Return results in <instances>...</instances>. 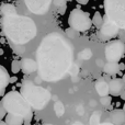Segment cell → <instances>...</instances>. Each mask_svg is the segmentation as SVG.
<instances>
[{
	"label": "cell",
	"mask_w": 125,
	"mask_h": 125,
	"mask_svg": "<svg viewBox=\"0 0 125 125\" xmlns=\"http://www.w3.org/2000/svg\"><path fill=\"white\" fill-rule=\"evenodd\" d=\"M73 59V44L61 33H50L42 40L36 51L39 76L47 82L59 81L68 73Z\"/></svg>",
	"instance_id": "1"
},
{
	"label": "cell",
	"mask_w": 125,
	"mask_h": 125,
	"mask_svg": "<svg viewBox=\"0 0 125 125\" xmlns=\"http://www.w3.org/2000/svg\"><path fill=\"white\" fill-rule=\"evenodd\" d=\"M2 32L10 43L24 45L36 36L37 29L31 18L18 13L1 17Z\"/></svg>",
	"instance_id": "2"
},
{
	"label": "cell",
	"mask_w": 125,
	"mask_h": 125,
	"mask_svg": "<svg viewBox=\"0 0 125 125\" xmlns=\"http://www.w3.org/2000/svg\"><path fill=\"white\" fill-rule=\"evenodd\" d=\"M20 93L24 98V100L30 104L32 110L37 111L44 110L52 99L50 90L43 88L41 84H35L33 80L28 77H24L22 80Z\"/></svg>",
	"instance_id": "3"
},
{
	"label": "cell",
	"mask_w": 125,
	"mask_h": 125,
	"mask_svg": "<svg viewBox=\"0 0 125 125\" xmlns=\"http://www.w3.org/2000/svg\"><path fill=\"white\" fill-rule=\"evenodd\" d=\"M1 104L7 113L21 116L23 119V125H31L33 119V110L20 92L12 90L6 93L1 99Z\"/></svg>",
	"instance_id": "4"
},
{
	"label": "cell",
	"mask_w": 125,
	"mask_h": 125,
	"mask_svg": "<svg viewBox=\"0 0 125 125\" xmlns=\"http://www.w3.org/2000/svg\"><path fill=\"white\" fill-rule=\"evenodd\" d=\"M104 11L111 22L125 30V0H104Z\"/></svg>",
	"instance_id": "5"
},
{
	"label": "cell",
	"mask_w": 125,
	"mask_h": 125,
	"mask_svg": "<svg viewBox=\"0 0 125 125\" xmlns=\"http://www.w3.org/2000/svg\"><path fill=\"white\" fill-rule=\"evenodd\" d=\"M68 24L70 29L77 31V32H86L92 25L89 13L84 12L79 8H75L71 10L68 17Z\"/></svg>",
	"instance_id": "6"
},
{
	"label": "cell",
	"mask_w": 125,
	"mask_h": 125,
	"mask_svg": "<svg viewBox=\"0 0 125 125\" xmlns=\"http://www.w3.org/2000/svg\"><path fill=\"white\" fill-rule=\"evenodd\" d=\"M125 45L122 41H113L105 46V58L108 62H119L124 56Z\"/></svg>",
	"instance_id": "7"
},
{
	"label": "cell",
	"mask_w": 125,
	"mask_h": 125,
	"mask_svg": "<svg viewBox=\"0 0 125 125\" xmlns=\"http://www.w3.org/2000/svg\"><path fill=\"white\" fill-rule=\"evenodd\" d=\"M120 29L115 25L113 22H111L106 17L103 18V22H102L101 26L99 29V33H98V37L101 41H109V40L113 39L117 35Z\"/></svg>",
	"instance_id": "8"
},
{
	"label": "cell",
	"mask_w": 125,
	"mask_h": 125,
	"mask_svg": "<svg viewBox=\"0 0 125 125\" xmlns=\"http://www.w3.org/2000/svg\"><path fill=\"white\" fill-rule=\"evenodd\" d=\"M52 0H25V6L34 14H45L51 8Z\"/></svg>",
	"instance_id": "9"
},
{
	"label": "cell",
	"mask_w": 125,
	"mask_h": 125,
	"mask_svg": "<svg viewBox=\"0 0 125 125\" xmlns=\"http://www.w3.org/2000/svg\"><path fill=\"white\" fill-rule=\"evenodd\" d=\"M103 122H109L114 125H125V112L120 109L112 110L111 112L104 114Z\"/></svg>",
	"instance_id": "10"
},
{
	"label": "cell",
	"mask_w": 125,
	"mask_h": 125,
	"mask_svg": "<svg viewBox=\"0 0 125 125\" xmlns=\"http://www.w3.org/2000/svg\"><path fill=\"white\" fill-rule=\"evenodd\" d=\"M109 93L113 97H120L125 90V83L122 78H113L109 82Z\"/></svg>",
	"instance_id": "11"
},
{
	"label": "cell",
	"mask_w": 125,
	"mask_h": 125,
	"mask_svg": "<svg viewBox=\"0 0 125 125\" xmlns=\"http://www.w3.org/2000/svg\"><path fill=\"white\" fill-rule=\"evenodd\" d=\"M20 66H21L22 73L26 76L31 75L37 70L36 62L32 58H23L22 61H20Z\"/></svg>",
	"instance_id": "12"
},
{
	"label": "cell",
	"mask_w": 125,
	"mask_h": 125,
	"mask_svg": "<svg viewBox=\"0 0 125 125\" xmlns=\"http://www.w3.org/2000/svg\"><path fill=\"white\" fill-rule=\"evenodd\" d=\"M95 90H97L98 94L100 97H105L109 95V84L103 78H100L98 79V81L95 82Z\"/></svg>",
	"instance_id": "13"
},
{
	"label": "cell",
	"mask_w": 125,
	"mask_h": 125,
	"mask_svg": "<svg viewBox=\"0 0 125 125\" xmlns=\"http://www.w3.org/2000/svg\"><path fill=\"white\" fill-rule=\"evenodd\" d=\"M10 76L9 73L2 65H0V90H6L7 86L9 84Z\"/></svg>",
	"instance_id": "14"
},
{
	"label": "cell",
	"mask_w": 125,
	"mask_h": 125,
	"mask_svg": "<svg viewBox=\"0 0 125 125\" xmlns=\"http://www.w3.org/2000/svg\"><path fill=\"white\" fill-rule=\"evenodd\" d=\"M103 71L106 75L114 76L116 73H120L121 70L119 68V62H106L103 66Z\"/></svg>",
	"instance_id": "15"
},
{
	"label": "cell",
	"mask_w": 125,
	"mask_h": 125,
	"mask_svg": "<svg viewBox=\"0 0 125 125\" xmlns=\"http://www.w3.org/2000/svg\"><path fill=\"white\" fill-rule=\"evenodd\" d=\"M4 119H6L4 122L7 125H23V119L21 116H17V115L7 113Z\"/></svg>",
	"instance_id": "16"
},
{
	"label": "cell",
	"mask_w": 125,
	"mask_h": 125,
	"mask_svg": "<svg viewBox=\"0 0 125 125\" xmlns=\"http://www.w3.org/2000/svg\"><path fill=\"white\" fill-rule=\"evenodd\" d=\"M15 13H17V8L11 3H4L0 8V14H1V17L15 14Z\"/></svg>",
	"instance_id": "17"
},
{
	"label": "cell",
	"mask_w": 125,
	"mask_h": 125,
	"mask_svg": "<svg viewBox=\"0 0 125 125\" xmlns=\"http://www.w3.org/2000/svg\"><path fill=\"white\" fill-rule=\"evenodd\" d=\"M103 113L101 111H94L92 113V115L90 116V120H89V124L90 125H100L101 123V117Z\"/></svg>",
	"instance_id": "18"
},
{
	"label": "cell",
	"mask_w": 125,
	"mask_h": 125,
	"mask_svg": "<svg viewBox=\"0 0 125 125\" xmlns=\"http://www.w3.org/2000/svg\"><path fill=\"white\" fill-rule=\"evenodd\" d=\"M54 111H55V114H56L57 117H61L64 115L65 113V106L62 104V102L61 101H56L54 104Z\"/></svg>",
	"instance_id": "19"
},
{
	"label": "cell",
	"mask_w": 125,
	"mask_h": 125,
	"mask_svg": "<svg viewBox=\"0 0 125 125\" xmlns=\"http://www.w3.org/2000/svg\"><path fill=\"white\" fill-rule=\"evenodd\" d=\"M91 22H92V24L95 26V28L100 29V26H101L102 22H103V17L101 15V13L99 12V11H97V12L94 13V15H93L92 20H91Z\"/></svg>",
	"instance_id": "20"
},
{
	"label": "cell",
	"mask_w": 125,
	"mask_h": 125,
	"mask_svg": "<svg viewBox=\"0 0 125 125\" xmlns=\"http://www.w3.org/2000/svg\"><path fill=\"white\" fill-rule=\"evenodd\" d=\"M100 102H101V104L106 109V110H112V105H111V102H112V98H111L110 95L101 97V98H100Z\"/></svg>",
	"instance_id": "21"
},
{
	"label": "cell",
	"mask_w": 125,
	"mask_h": 125,
	"mask_svg": "<svg viewBox=\"0 0 125 125\" xmlns=\"http://www.w3.org/2000/svg\"><path fill=\"white\" fill-rule=\"evenodd\" d=\"M10 45H11L12 51L17 55H19V56H21V55L25 52V46L24 45H19V44H13V43H10Z\"/></svg>",
	"instance_id": "22"
},
{
	"label": "cell",
	"mask_w": 125,
	"mask_h": 125,
	"mask_svg": "<svg viewBox=\"0 0 125 125\" xmlns=\"http://www.w3.org/2000/svg\"><path fill=\"white\" fill-rule=\"evenodd\" d=\"M11 71H12L13 73H18L21 71V66H20V61H17V59H14V61H12L11 62Z\"/></svg>",
	"instance_id": "23"
},
{
	"label": "cell",
	"mask_w": 125,
	"mask_h": 125,
	"mask_svg": "<svg viewBox=\"0 0 125 125\" xmlns=\"http://www.w3.org/2000/svg\"><path fill=\"white\" fill-rule=\"evenodd\" d=\"M66 35H67L68 37H71V39H73V37H77V36H79V35H78V32H77V31L73 30V29H70V28H69L68 30L66 31Z\"/></svg>",
	"instance_id": "24"
},
{
	"label": "cell",
	"mask_w": 125,
	"mask_h": 125,
	"mask_svg": "<svg viewBox=\"0 0 125 125\" xmlns=\"http://www.w3.org/2000/svg\"><path fill=\"white\" fill-rule=\"evenodd\" d=\"M68 73H70V76H77L78 75V66L77 65H75V64H73L71 65V67H70V69H69V71H68Z\"/></svg>",
	"instance_id": "25"
},
{
	"label": "cell",
	"mask_w": 125,
	"mask_h": 125,
	"mask_svg": "<svg viewBox=\"0 0 125 125\" xmlns=\"http://www.w3.org/2000/svg\"><path fill=\"white\" fill-rule=\"evenodd\" d=\"M7 115V111L3 109L1 104V101H0V121H2V119H4V116Z\"/></svg>",
	"instance_id": "26"
},
{
	"label": "cell",
	"mask_w": 125,
	"mask_h": 125,
	"mask_svg": "<svg viewBox=\"0 0 125 125\" xmlns=\"http://www.w3.org/2000/svg\"><path fill=\"white\" fill-rule=\"evenodd\" d=\"M54 4L56 7H62V6H65V1L64 0H55Z\"/></svg>",
	"instance_id": "27"
},
{
	"label": "cell",
	"mask_w": 125,
	"mask_h": 125,
	"mask_svg": "<svg viewBox=\"0 0 125 125\" xmlns=\"http://www.w3.org/2000/svg\"><path fill=\"white\" fill-rule=\"evenodd\" d=\"M18 81V78L15 77V76H13V77H10V79H9V83H14V82Z\"/></svg>",
	"instance_id": "28"
},
{
	"label": "cell",
	"mask_w": 125,
	"mask_h": 125,
	"mask_svg": "<svg viewBox=\"0 0 125 125\" xmlns=\"http://www.w3.org/2000/svg\"><path fill=\"white\" fill-rule=\"evenodd\" d=\"M79 4H87L89 2V0H76Z\"/></svg>",
	"instance_id": "29"
},
{
	"label": "cell",
	"mask_w": 125,
	"mask_h": 125,
	"mask_svg": "<svg viewBox=\"0 0 125 125\" xmlns=\"http://www.w3.org/2000/svg\"><path fill=\"white\" fill-rule=\"evenodd\" d=\"M119 68H120V70H124L125 69V64H123V62H119Z\"/></svg>",
	"instance_id": "30"
},
{
	"label": "cell",
	"mask_w": 125,
	"mask_h": 125,
	"mask_svg": "<svg viewBox=\"0 0 125 125\" xmlns=\"http://www.w3.org/2000/svg\"><path fill=\"white\" fill-rule=\"evenodd\" d=\"M97 65H98V66H103V62L100 61V59H98V61H97Z\"/></svg>",
	"instance_id": "31"
},
{
	"label": "cell",
	"mask_w": 125,
	"mask_h": 125,
	"mask_svg": "<svg viewBox=\"0 0 125 125\" xmlns=\"http://www.w3.org/2000/svg\"><path fill=\"white\" fill-rule=\"evenodd\" d=\"M120 97H121V99H122V100H124V101H125V90L121 93V95H120Z\"/></svg>",
	"instance_id": "32"
},
{
	"label": "cell",
	"mask_w": 125,
	"mask_h": 125,
	"mask_svg": "<svg viewBox=\"0 0 125 125\" xmlns=\"http://www.w3.org/2000/svg\"><path fill=\"white\" fill-rule=\"evenodd\" d=\"M100 125H114V124L109 123V122H102V123H100Z\"/></svg>",
	"instance_id": "33"
},
{
	"label": "cell",
	"mask_w": 125,
	"mask_h": 125,
	"mask_svg": "<svg viewBox=\"0 0 125 125\" xmlns=\"http://www.w3.org/2000/svg\"><path fill=\"white\" fill-rule=\"evenodd\" d=\"M71 125H83V124L79 123V122H76V123H73V124H71Z\"/></svg>",
	"instance_id": "34"
},
{
	"label": "cell",
	"mask_w": 125,
	"mask_h": 125,
	"mask_svg": "<svg viewBox=\"0 0 125 125\" xmlns=\"http://www.w3.org/2000/svg\"><path fill=\"white\" fill-rule=\"evenodd\" d=\"M122 80H123V81H124V83H125V73L123 75V77H122Z\"/></svg>",
	"instance_id": "35"
},
{
	"label": "cell",
	"mask_w": 125,
	"mask_h": 125,
	"mask_svg": "<svg viewBox=\"0 0 125 125\" xmlns=\"http://www.w3.org/2000/svg\"><path fill=\"white\" fill-rule=\"evenodd\" d=\"M3 54V50H1V48H0V55H2Z\"/></svg>",
	"instance_id": "36"
},
{
	"label": "cell",
	"mask_w": 125,
	"mask_h": 125,
	"mask_svg": "<svg viewBox=\"0 0 125 125\" xmlns=\"http://www.w3.org/2000/svg\"><path fill=\"white\" fill-rule=\"evenodd\" d=\"M123 111L125 112V103H124V105H123Z\"/></svg>",
	"instance_id": "37"
},
{
	"label": "cell",
	"mask_w": 125,
	"mask_h": 125,
	"mask_svg": "<svg viewBox=\"0 0 125 125\" xmlns=\"http://www.w3.org/2000/svg\"><path fill=\"white\" fill-rule=\"evenodd\" d=\"M42 125H53V124H48V123H46V124H42Z\"/></svg>",
	"instance_id": "38"
}]
</instances>
